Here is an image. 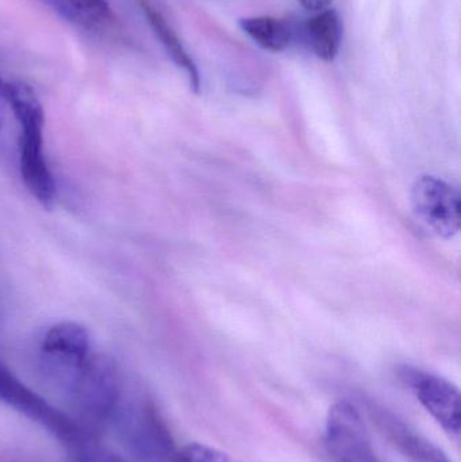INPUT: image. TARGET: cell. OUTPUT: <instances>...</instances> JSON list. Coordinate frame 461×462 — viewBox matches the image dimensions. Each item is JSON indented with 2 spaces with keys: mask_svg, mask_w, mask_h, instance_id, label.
<instances>
[{
  "mask_svg": "<svg viewBox=\"0 0 461 462\" xmlns=\"http://www.w3.org/2000/svg\"><path fill=\"white\" fill-rule=\"evenodd\" d=\"M0 97L10 105L21 127L19 168L22 180L37 202L43 208H51L56 199V183L43 152L45 114L42 105L32 87L2 78Z\"/></svg>",
  "mask_w": 461,
  "mask_h": 462,
  "instance_id": "1",
  "label": "cell"
},
{
  "mask_svg": "<svg viewBox=\"0 0 461 462\" xmlns=\"http://www.w3.org/2000/svg\"><path fill=\"white\" fill-rule=\"evenodd\" d=\"M124 395L115 361L106 355H91L62 399L70 417L95 433L110 426Z\"/></svg>",
  "mask_w": 461,
  "mask_h": 462,
  "instance_id": "2",
  "label": "cell"
},
{
  "mask_svg": "<svg viewBox=\"0 0 461 462\" xmlns=\"http://www.w3.org/2000/svg\"><path fill=\"white\" fill-rule=\"evenodd\" d=\"M108 428L115 429L119 442L132 462H172V437L149 399L124 396Z\"/></svg>",
  "mask_w": 461,
  "mask_h": 462,
  "instance_id": "3",
  "label": "cell"
},
{
  "mask_svg": "<svg viewBox=\"0 0 461 462\" xmlns=\"http://www.w3.org/2000/svg\"><path fill=\"white\" fill-rule=\"evenodd\" d=\"M0 402L13 407L32 422L42 426L54 439H59L67 450L73 449L94 439L95 433L84 428L75 418L56 409L42 396L21 382L0 361Z\"/></svg>",
  "mask_w": 461,
  "mask_h": 462,
  "instance_id": "4",
  "label": "cell"
},
{
  "mask_svg": "<svg viewBox=\"0 0 461 462\" xmlns=\"http://www.w3.org/2000/svg\"><path fill=\"white\" fill-rule=\"evenodd\" d=\"M45 379L64 398L91 353L89 334L76 322H61L49 328L41 344Z\"/></svg>",
  "mask_w": 461,
  "mask_h": 462,
  "instance_id": "5",
  "label": "cell"
},
{
  "mask_svg": "<svg viewBox=\"0 0 461 462\" xmlns=\"http://www.w3.org/2000/svg\"><path fill=\"white\" fill-rule=\"evenodd\" d=\"M325 447L332 462H382L357 407L340 401L327 412Z\"/></svg>",
  "mask_w": 461,
  "mask_h": 462,
  "instance_id": "6",
  "label": "cell"
},
{
  "mask_svg": "<svg viewBox=\"0 0 461 462\" xmlns=\"http://www.w3.org/2000/svg\"><path fill=\"white\" fill-rule=\"evenodd\" d=\"M411 206L417 218L441 238H452L460 230L459 189L436 176H420L411 187Z\"/></svg>",
  "mask_w": 461,
  "mask_h": 462,
  "instance_id": "7",
  "label": "cell"
},
{
  "mask_svg": "<svg viewBox=\"0 0 461 462\" xmlns=\"http://www.w3.org/2000/svg\"><path fill=\"white\" fill-rule=\"evenodd\" d=\"M402 377L430 417L448 434L449 439L459 444L461 407L456 385L443 377L417 369L406 368Z\"/></svg>",
  "mask_w": 461,
  "mask_h": 462,
  "instance_id": "8",
  "label": "cell"
},
{
  "mask_svg": "<svg viewBox=\"0 0 461 462\" xmlns=\"http://www.w3.org/2000/svg\"><path fill=\"white\" fill-rule=\"evenodd\" d=\"M371 420L384 439L409 462H452L432 441L406 423L392 410L378 403L367 404Z\"/></svg>",
  "mask_w": 461,
  "mask_h": 462,
  "instance_id": "9",
  "label": "cell"
},
{
  "mask_svg": "<svg viewBox=\"0 0 461 462\" xmlns=\"http://www.w3.org/2000/svg\"><path fill=\"white\" fill-rule=\"evenodd\" d=\"M137 2L138 5H141V8H143V13H145L146 19H148L149 24H151L152 29H153L154 34L157 35L160 42L164 46L168 56L171 57V60H172L179 68H181V69L187 73L189 84H191V88L194 89L195 92H199V70H198L194 60L187 53L183 43L180 42L178 35L173 32L172 27L168 24L164 16L149 3V0H137Z\"/></svg>",
  "mask_w": 461,
  "mask_h": 462,
  "instance_id": "10",
  "label": "cell"
},
{
  "mask_svg": "<svg viewBox=\"0 0 461 462\" xmlns=\"http://www.w3.org/2000/svg\"><path fill=\"white\" fill-rule=\"evenodd\" d=\"M344 26L337 11L327 10L317 13L306 23L309 45L318 59L327 62L335 61L343 43Z\"/></svg>",
  "mask_w": 461,
  "mask_h": 462,
  "instance_id": "11",
  "label": "cell"
},
{
  "mask_svg": "<svg viewBox=\"0 0 461 462\" xmlns=\"http://www.w3.org/2000/svg\"><path fill=\"white\" fill-rule=\"evenodd\" d=\"M53 13L75 26L97 30L113 21L107 0H41Z\"/></svg>",
  "mask_w": 461,
  "mask_h": 462,
  "instance_id": "12",
  "label": "cell"
},
{
  "mask_svg": "<svg viewBox=\"0 0 461 462\" xmlns=\"http://www.w3.org/2000/svg\"><path fill=\"white\" fill-rule=\"evenodd\" d=\"M241 30L265 51L279 53L286 51L292 41L289 24L272 16H249L238 21Z\"/></svg>",
  "mask_w": 461,
  "mask_h": 462,
  "instance_id": "13",
  "label": "cell"
},
{
  "mask_svg": "<svg viewBox=\"0 0 461 462\" xmlns=\"http://www.w3.org/2000/svg\"><path fill=\"white\" fill-rule=\"evenodd\" d=\"M70 462H132L124 456L111 452L107 448L103 447L97 437L88 439L80 447L68 450Z\"/></svg>",
  "mask_w": 461,
  "mask_h": 462,
  "instance_id": "14",
  "label": "cell"
},
{
  "mask_svg": "<svg viewBox=\"0 0 461 462\" xmlns=\"http://www.w3.org/2000/svg\"><path fill=\"white\" fill-rule=\"evenodd\" d=\"M172 462H230V460L226 455L207 445L189 444L176 452Z\"/></svg>",
  "mask_w": 461,
  "mask_h": 462,
  "instance_id": "15",
  "label": "cell"
},
{
  "mask_svg": "<svg viewBox=\"0 0 461 462\" xmlns=\"http://www.w3.org/2000/svg\"><path fill=\"white\" fill-rule=\"evenodd\" d=\"M303 8H306L311 13H321V11L327 10L332 5L333 0H298Z\"/></svg>",
  "mask_w": 461,
  "mask_h": 462,
  "instance_id": "16",
  "label": "cell"
},
{
  "mask_svg": "<svg viewBox=\"0 0 461 462\" xmlns=\"http://www.w3.org/2000/svg\"><path fill=\"white\" fill-rule=\"evenodd\" d=\"M2 116H0V130H2Z\"/></svg>",
  "mask_w": 461,
  "mask_h": 462,
  "instance_id": "17",
  "label": "cell"
}]
</instances>
